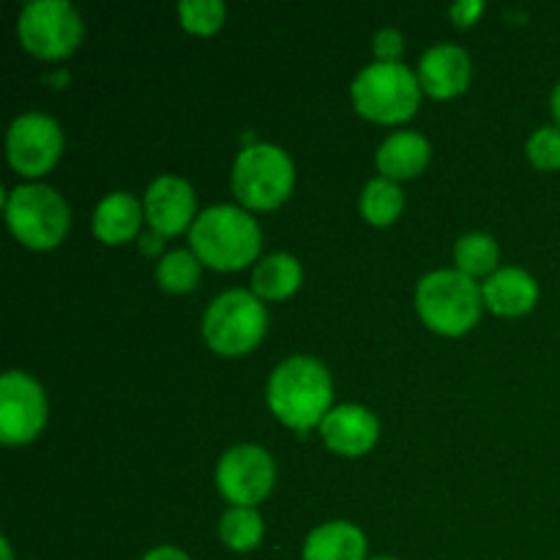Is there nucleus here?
<instances>
[{
  "instance_id": "ddd939ff",
  "label": "nucleus",
  "mask_w": 560,
  "mask_h": 560,
  "mask_svg": "<svg viewBox=\"0 0 560 560\" xmlns=\"http://www.w3.org/2000/svg\"><path fill=\"white\" fill-rule=\"evenodd\" d=\"M377 419L361 405H342L323 419L320 435L331 452L342 457H361L377 443Z\"/></svg>"
},
{
  "instance_id": "a878e982",
  "label": "nucleus",
  "mask_w": 560,
  "mask_h": 560,
  "mask_svg": "<svg viewBox=\"0 0 560 560\" xmlns=\"http://www.w3.org/2000/svg\"><path fill=\"white\" fill-rule=\"evenodd\" d=\"M372 49H375L377 63H399V55H402L405 49L402 33L394 31V27H386V31H381L375 36Z\"/></svg>"
},
{
  "instance_id": "4be33fe9",
  "label": "nucleus",
  "mask_w": 560,
  "mask_h": 560,
  "mask_svg": "<svg viewBox=\"0 0 560 560\" xmlns=\"http://www.w3.org/2000/svg\"><path fill=\"white\" fill-rule=\"evenodd\" d=\"M219 539L224 547L235 552H249L255 550L262 541V517L255 509L233 506L224 512L222 523H219Z\"/></svg>"
},
{
  "instance_id": "bb28decb",
  "label": "nucleus",
  "mask_w": 560,
  "mask_h": 560,
  "mask_svg": "<svg viewBox=\"0 0 560 560\" xmlns=\"http://www.w3.org/2000/svg\"><path fill=\"white\" fill-rule=\"evenodd\" d=\"M481 11H485V3H481V0H465V3H454L452 5L454 25H463V27L474 25L476 16H479Z\"/></svg>"
},
{
  "instance_id": "423d86ee",
  "label": "nucleus",
  "mask_w": 560,
  "mask_h": 560,
  "mask_svg": "<svg viewBox=\"0 0 560 560\" xmlns=\"http://www.w3.org/2000/svg\"><path fill=\"white\" fill-rule=\"evenodd\" d=\"M295 184V167L288 153L277 145L244 148L233 164V191L241 206L255 211H273L290 197Z\"/></svg>"
},
{
  "instance_id": "b1692460",
  "label": "nucleus",
  "mask_w": 560,
  "mask_h": 560,
  "mask_svg": "<svg viewBox=\"0 0 560 560\" xmlns=\"http://www.w3.org/2000/svg\"><path fill=\"white\" fill-rule=\"evenodd\" d=\"M180 25L197 36H211L222 27L224 22V3L222 0H184L178 3Z\"/></svg>"
},
{
  "instance_id": "4468645a",
  "label": "nucleus",
  "mask_w": 560,
  "mask_h": 560,
  "mask_svg": "<svg viewBox=\"0 0 560 560\" xmlns=\"http://www.w3.org/2000/svg\"><path fill=\"white\" fill-rule=\"evenodd\" d=\"M421 91L432 98H454L468 88L470 58L457 44H438L427 49L419 63Z\"/></svg>"
},
{
  "instance_id": "c756f323",
  "label": "nucleus",
  "mask_w": 560,
  "mask_h": 560,
  "mask_svg": "<svg viewBox=\"0 0 560 560\" xmlns=\"http://www.w3.org/2000/svg\"><path fill=\"white\" fill-rule=\"evenodd\" d=\"M0 552H3V560H14V558H11V545H9V539L0 541Z\"/></svg>"
},
{
  "instance_id": "6e6552de",
  "label": "nucleus",
  "mask_w": 560,
  "mask_h": 560,
  "mask_svg": "<svg viewBox=\"0 0 560 560\" xmlns=\"http://www.w3.org/2000/svg\"><path fill=\"white\" fill-rule=\"evenodd\" d=\"M22 47L42 60L66 58L82 38V20L66 0H33L16 22Z\"/></svg>"
},
{
  "instance_id": "9d476101",
  "label": "nucleus",
  "mask_w": 560,
  "mask_h": 560,
  "mask_svg": "<svg viewBox=\"0 0 560 560\" xmlns=\"http://www.w3.org/2000/svg\"><path fill=\"white\" fill-rule=\"evenodd\" d=\"M60 151H63V131L49 115L27 113L11 124L5 153L16 173L38 178L58 164Z\"/></svg>"
},
{
  "instance_id": "39448f33",
  "label": "nucleus",
  "mask_w": 560,
  "mask_h": 560,
  "mask_svg": "<svg viewBox=\"0 0 560 560\" xmlns=\"http://www.w3.org/2000/svg\"><path fill=\"white\" fill-rule=\"evenodd\" d=\"M5 222L16 241L38 252L55 249L71 224L69 206L55 189L42 184L16 186L5 197Z\"/></svg>"
},
{
  "instance_id": "0eeeda50",
  "label": "nucleus",
  "mask_w": 560,
  "mask_h": 560,
  "mask_svg": "<svg viewBox=\"0 0 560 560\" xmlns=\"http://www.w3.org/2000/svg\"><path fill=\"white\" fill-rule=\"evenodd\" d=\"M268 328V312L255 293L230 290L206 312L202 334L211 350L222 355H244L260 345Z\"/></svg>"
},
{
  "instance_id": "a211bd4d",
  "label": "nucleus",
  "mask_w": 560,
  "mask_h": 560,
  "mask_svg": "<svg viewBox=\"0 0 560 560\" xmlns=\"http://www.w3.org/2000/svg\"><path fill=\"white\" fill-rule=\"evenodd\" d=\"M366 539L355 525L326 523L306 536L304 560H364Z\"/></svg>"
},
{
  "instance_id": "393cba45",
  "label": "nucleus",
  "mask_w": 560,
  "mask_h": 560,
  "mask_svg": "<svg viewBox=\"0 0 560 560\" xmlns=\"http://www.w3.org/2000/svg\"><path fill=\"white\" fill-rule=\"evenodd\" d=\"M528 159L539 170H560V129L545 126L528 140Z\"/></svg>"
},
{
  "instance_id": "f8f14e48",
  "label": "nucleus",
  "mask_w": 560,
  "mask_h": 560,
  "mask_svg": "<svg viewBox=\"0 0 560 560\" xmlns=\"http://www.w3.org/2000/svg\"><path fill=\"white\" fill-rule=\"evenodd\" d=\"M145 219L156 235H178L195 219V189L189 180L162 175L148 186Z\"/></svg>"
},
{
  "instance_id": "412c9836",
  "label": "nucleus",
  "mask_w": 560,
  "mask_h": 560,
  "mask_svg": "<svg viewBox=\"0 0 560 560\" xmlns=\"http://www.w3.org/2000/svg\"><path fill=\"white\" fill-rule=\"evenodd\" d=\"M498 257H501V249H498L495 238L487 233H470L463 235L454 246V260H457V271L465 273V277H487V273L495 271Z\"/></svg>"
},
{
  "instance_id": "9b49d317",
  "label": "nucleus",
  "mask_w": 560,
  "mask_h": 560,
  "mask_svg": "<svg viewBox=\"0 0 560 560\" xmlns=\"http://www.w3.org/2000/svg\"><path fill=\"white\" fill-rule=\"evenodd\" d=\"M273 479H277L273 459L260 446H235L219 459V492L233 506L255 509V503H260L271 492Z\"/></svg>"
},
{
  "instance_id": "f3484780",
  "label": "nucleus",
  "mask_w": 560,
  "mask_h": 560,
  "mask_svg": "<svg viewBox=\"0 0 560 560\" xmlns=\"http://www.w3.org/2000/svg\"><path fill=\"white\" fill-rule=\"evenodd\" d=\"M142 208L126 191H115L98 202L96 213H93V233L104 244H126L137 235L140 230Z\"/></svg>"
},
{
  "instance_id": "cd10ccee",
  "label": "nucleus",
  "mask_w": 560,
  "mask_h": 560,
  "mask_svg": "<svg viewBox=\"0 0 560 560\" xmlns=\"http://www.w3.org/2000/svg\"><path fill=\"white\" fill-rule=\"evenodd\" d=\"M142 560H191L186 556L184 550H178V547H156V550L148 552Z\"/></svg>"
},
{
  "instance_id": "f257e3e1",
  "label": "nucleus",
  "mask_w": 560,
  "mask_h": 560,
  "mask_svg": "<svg viewBox=\"0 0 560 560\" xmlns=\"http://www.w3.org/2000/svg\"><path fill=\"white\" fill-rule=\"evenodd\" d=\"M331 375L310 355H293L273 370L268 383V405L284 427L306 432L320 427L331 413Z\"/></svg>"
},
{
  "instance_id": "c85d7f7f",
  "label": "nucleus",
  "mask_w": 560,
  "mask_h": 560,
  "mask_svg": "<svg viewBox=\"0 0 560 560\" xmlns=\"http://www.w3.org/2000/svg\"><path fill=\"white\" fill-rule=\"evenodd\" d=\"M552 115H556V120L560 124V82L556 91H552Z\"/></svg>"
},
{
  "instance_id": "5701e85b",
  "label": "nucleus",
  "mask_w": 560,
  "mask_h": 560,
  "mask_svg": "<svg viewBox=\"0 0 560 560\" xmlns=\"http://www.w3.org/2000/svg\"><path fill=\"white\" fill-rule=\"evenodd\" d=\"M159 288L167 293H189L200 282V260L191 252H170L156 268Z\"/></svg>"
},
{
  "instance_id": "7c9ffc66",
  "label": "nucleus",
  "mask_w": 560,
  "mask_h": 560,
  "mask_svg": "<svg viewBox=\"0 0 560 560\" xmlns=\"http://www.w3.org/2000/svg\"><path fill=\"white\" fill-rule=\"evenodd\" d=\"M375 560H397V558H375Z\"/></svg>"
},
{
  "instance_id": "aec40b11",
  "label": "nucleus",
  "mask_w": 560,
  "mask_h": 560,
  "mask_svg": "<svg viewBox=\"0 0 560 560\" xmlns=\"http://www.w3.org/2000/svg\"><path fill=\"white\" fill-rule=\"evenodd\" d=\"M405 208L402 189H399L394 180L388 178H375L364 186V195H361V213L370 224L375 228H388L399 219Z\"/></svg>"
},
{
  "instance_id": "f03ea898",
  "label": "nucleus",
  "mask_w": 560,
  "mask_h": 560,
  "mask_svg": "<svg viewBox=\"0 0 560 560\" xmlns=\"http://www.w3.org/2000/svg\"><path fill=\"white\" fill-rule=\"evenodd\" d=\"M189 244L197 260L217 271H238L260 255L262 235L255 219L235 206H213L195 219Z\"/></svg>"
},
{
  "instance_id": "1a4fd4ad",
  "label": "nucleus",
  "mask_w": 560,
  "mask_h": 560,
  "mask_svg": "<svg viewBox=\"0 0 560 560\" xmlns=\"http://www.w3.org/2000/svg\"><path fill=\"white\" fill-rule=\"evenodd\" d=\"M47 424L44 388L25 372H5L0 381V441L5 446L31 443Z\"/></svg>"
},
{
  "instance_id": "6ab92c4d",
  "label": "nucleus",
  "mask_w": 560,
  "mask_h": 560,
  "mask_svg": "<svg viewBox=\"0 0 560 560\" xmlns=\"http://www.w3.org/2000/svg\"><path fill=\"white\" fill-rule=\"evenodd\" d=\"M301 262L293 255H271L262 262H257L255 277H252V288H255L257 299L266 301H282L290 299L295 290L301 288Z\"/></svg>"
},
{
  "instance_id": "7ed1b4c3",
  "label": "nucleus",
  "mask_w": 560,
  "mask_h": 560,
  "mask_svg": "<svg viewBox=\"0 0 560 560\" xmlns=\"http://www.w3.org/2000/svg\"><path fill=\"white\" fill-rule=\"evenodd\" d=\"M481 301L479 284L459 271L427 273L416 290L421 320L446 337H463L479 323Z\"/></svg>"
},
{
  "instance_id": "2eb2a0df",
  "label": "nucleus",
  "mask_w": 560,
  "mask_h": 560,
  "mask_svg": "<svg viewBox=\"0 0 560 560\" xmlns=\"http://www.w3.org/2000/svg\"><path fill=\"white\" fill-rule=\"evenodd\" d=\"M481 295L495 315L520 317L536 306L539 284L523 268H501L481 284Z\"/></svg>"
},
{
  "instance_id": "dca6fc26",
  "label": "nucleus",
  "mask_w": 560,
  "mask_h": 560,
  "mask_svg": "<svg viewBox=\"0 0 560 560\" xmlns=\"http://www.w3.org/2000/svg\"><path fill=\"white\" fill-rule=\"evenodd\" d=\"M430 142L419 131H397L377 151V170L388 180L416 178L430 164Z\"/></svg>"
},
{
  "instance_id": "20e7f679",
  "label": "nucleus",
  "mask_w": 560,
  "mask_h": 560,
  "mask_svg": "<svg viewBox=\"0 0 560 560\" xmlns=\"http://www.w3.org/2000/svg\"><path fill=\"white\" fill-rule=\"evenodd\" d=\"M353 104L375 124H402L413 118L421 102V82L402 63H372L355 77Z\"/></svg>"
}]
</instances>
